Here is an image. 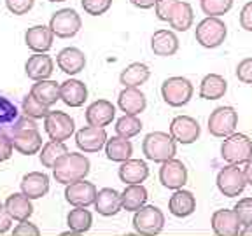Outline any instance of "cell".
Instances as JSON below:
<instances>
[{
	"instance_id": "6da1fadb",
	"label": "cell",
	"mask_w": 252,
	"mask_h": 236,
	"mask_svg": "<svg viewBox=\"0 0 252 236\" xmlns=\"http://www.w3.org/2000/svg\"><path fill=\"white\" fill-rule=\"evenodd\" d=\"M4 133L12 138L14 149L23 156H32L42 149V137L39 133L37 122L28 116L18 118V121L12 122Z\"/></svg>"
},
{
	"instance_id": "7a4b0ae2",
	"label": "cell",
	"mask_w": 252,
	"mask_h": 236,
	"mask_svg": "<svg viewBox=\"0 0 252 236\" xmlns=\"http://www.w3.org/2000/svg\"><path fill=\"white\" fill-rule=\"evenodd\" d=\"M91 163L84 154L77 152H68L60 159L53 168V177L56 178V182L63 185H68L72 182L83 180L90 173Z\"/></svg>"
},
{
	"instance_id": "3957f363",
	"label": "cell",
	"mask_w": 252,
	"mask_h": 236,
	"mask_svg": "<svg viewBox=\"0 0 252 236\" xmlns=\"http://www.w3.org/2000/svg\"><path fill=\"white\" fill-rule=\"evenodd\" d=\"M142 150L147 159L154 163H165L168 159H173L177 147L172 135L163 133V131H153L142 142Z\"/></svg>"
},
{
	"instance_id": "277c9868",
	"label": "cell",
	"mask_w": 252,
	"mask_h": 236,
	"mask_svg": "<svg viewBox=\"0 0 252 236\" xmlns=\"http://www.w3.org/2000/svg\"><path fill=\"white\" fill-rule=\"evenodd\" d=\"M220 157L229 165H242L252 159V140L247 135L233 133L220 146Z\"/></svg>"
},
{
	"instance_id": "5b68a950",
	"label": "cell",
	"mask_w": 252,
	"mask_h": 236,
	"mask_svg": "<svg viewBox=\"0 0 252 236\" xmlns=\"http://www.w3.org/2000/svg\"><path fill=\"white\" fill-rule=\"evenodd\" d=\"M226 35H228V28H226L224 21L216 18V16H207L203 21L198 23L196 31H194L196 42L207 49L219 47L224 42Z\"/></svg>"
},
{
	"instance_id": "8992f818",
	"label": "cell",
	"mask_w": 252,
	"mask_h": 236,
	"mask_svg": "<svg viewBox=\"0 0 252 236\" xmlns=\"http://www.w3.org/2000/svg\"><path fill=\"white\" fill-rule=\"evenodd\" d=\"M165 226V215L158 206L154 205H144L140 210L135 212L133 217V228L137 233L144 236H154L159 235Z\"/></svg>"
},
{
	"instance_id": "52a82bcc",
	"label": "cell",
	"mask_w": 252,
	"mask_h": 236,
	"mask_svg": "<svg viewBox=\"0 0 252 236\" xmlns=\"http://www.w3.org/2000/svg\"><path fill=\"white\" fill-rule=\"evenodd\" d=\"M81 27H83L81 16L74 9H60L51 16L49 21V28L58 39H72L79 33Z\"/></svg>"
},
{
	"instance_id": "ba28073f",
	"label": "cell",
	"mask_w": 252,
	"mask_h": 236,
	"mask_svg": "<svg viewBox=\"0 0 252 236\" xmlns=\"http://www.w3.org/2000/svg\"><path fill=\"white\" fill-rule=\"evenodd\" d=\"M161 94L170 107H182L193 98V84L186 77H170L163 83Z\"/></svg>"
},
{
	"instance_id": "9c48e42d",
	"label": "cell",
	"mask_w": 252,
	"mask_h": 236,
	"mask_svg": "<svg viewBox=\"0 0 252 236\" xmlns=\"http://www.w3.org/2000/svg\"><path fill=\"white\" fill-rule=\"evenodd\" d=\"M247 178H245L244 170H240L236 165H228L217 173V187L224 196L233 198L244 193Z\"/></svg>"
},
{
	"instance_id": "30bf717a",
	"label": "cell",
	"mask_w": 252,
	"mask_h": 236,
	"mask_svg": "<svg viewBox=\"0 0 252 236\" xmlns=\"http://www.w3.org/2000/svg\"><path fill=\"white\" fill-rule=\"evenodd\" d=\"M238 121V114L233 107H217L209 118V131L217 138L233 135Z\"/></svg>"
},
{
	"instance_id": "8fae6325",
	"label": "cell",
	"mask_w": 252,
	"mask_h": 236,
	"mask_svg": "<svg viewBox=\"0 0 252 236\" xmlns=\"http://www.w3.org/2000/svg\"><path fill=\"white\" fill-rule=\"evenodd\" d=\"M44 130L51 140H67L74 133V119L65 112L51 110L44 119Z\"/></svg>"
},
{
	"instance_id": "7c38bea8",
	"label": "cell",
	"mask_w": 252,
	"mask_h": 236,
	"mask_svg": "<svg viewBox=\"0 0 252 236\" xmlns=\"http://www.w3.org/2000/svg\"><path fill=\"white\" fill-rule=\"evenodd\" d=\"M170 135L179 144H193L200 137V124L196 119L189 118V116H177L170 122Z\"/></svg>"
},
{
	"instance_id": "4fadbf2b",
	"label": "cell",
	"mask_w": 252,
	"mask_h": 236,
	"mask_svg": "<svg viewBox=\"0 0 252 236\" xmlns=\"http://www.w3.org/2000/svg\"><path fill=\"white\" fill-rule=\"evenodd\" d=\"M75 144L84 152H98L107 144V131L105 128L98 126H84L75 133Z\"/></svg>"
},
{
	"instance_id": "5bb4252c",
	"label": "cell",
	"mask_w": 252,
	"mask_h": 236,
	"mask_svg": "<svg viewBox=\"0 0 252 236\" xmlns=\"http://www.w3.org/2000/svg\"><path fill=\"white\" fill-rule=\"evenodd\" d=\"M188 180V168L179 159H168L159 168V182L166 189H181Z\"/></svg>"
},
{
	"instance_id": "9a60e30c",
	"label": "cell",
	"mask_w": 252,
	"mask_h": 236,
	"mask_svg": "<svg viewBox=\"0 0 252 236\" xmlns=\"http://www.w3.org/2000/svg\"><path fill=\"white\" fill-rule=\"evenodd\" d=\"M65 198L74 206H84L86 208V206L93 205L94 200H96V187L91 182H86L84 178L83 180L72 182L65 189Z\"/></svg>"
},
{
	"instance_id": "2e32d148",
	"label": "cell",
	"mask_w": 252,
	"mask_h": 236,
	"mask_svg": "<svg viewBox=\"0 0 252 236\" xmlns=\"http://www.w3.org/2000/svg\"><path fill=\"white\" fill-rule=\"evenodd\" d=\"M56 65L67 75H75L86 67V56L79 47H65L56 56Z\"/></svg>"
},
{
	"instance_id": "e0dca14e",
	"label": "cell",
	"mask_w": 252,
	"mask_h": 236,
	"mask_svg": "<svg viewBox=\"0 0 252 236\" xmlns=\"http://www.w3.org/2000/svg\"><path fill=\"white\" fill-rule=\"evenodd\" d=\"M240 219L235 210H217L212 215V229L217 236H240Z\"/></svg>"
},
{
	"instance_id": "ac0fdd59",
	"label": "cell",
	"mask_w": 252,
	"mask_h": 236,
	"mask_svg": "<svg viewBox=\"0 0 252 236\" xmlns=\"http://www.w3.org/2000/svg\"><path fill=\"white\" fill-rule=\"evenodd\" d=\"M53 39H55L53 30L44 25H35L28 28L25 33V44L33 53H47L53 47Z\"/></svg>"
},
{
	"instance_id": "d6986e66",
	"label": "cell",
	"mask_w": 252,
	"mask_h": 236,
	"mask_svg": "<svg viewBox=\"0 0 252 236\" xmlns=\"http://www.w3.org/2000/svg\"><path fill=\"white\" fill-rule=\"evenodd\" d=\"M55 63H53L51 56H47L46 53H35L25 63V72L32 81H46L51 77Z\"/></svg>"
},
{
	"instance_id": "ffe728a7",
	"label": "cell",
	"mask_w": 252,
	"mask_h": 236,
	"mask_svg": "<svg viewBox=\"0 0 252 236\" xmlns=\"http://www.w3.org/2000/svg\"><path fill=\"white\" fill-rule=\"evenodd\" d=\"M116 118V107L107 100H96L86 109V122L90 126H103L110 124Z\"/></svg>"
},
{
	"instance_id": "44dd1931",
	"label": "cell",
	"mask_w": 252,
	"mask_h": 236,
	"mask_svg": "<svg viewBox=\"0 0 252 236\" xmlns=\"http://www.w3.org/2000/svg\"><path fill=\"white\" fill-rule=\"evenodd\" d=\"M60 98L68 107H81L88 100L86 84L77 79H68L60 84Z\"/></svg>"
},
{
	"instance_id": "7402d4cb",
	"label": "cell",
	"mask_w": 252,
	"mask_h": 236,
	"mask_svg": "<svg viewBox=\"0 0 252 236\" xmlns=\"http://www.w3.org/2000/svg\"><path fill=\"white\" fill-rule=\"evenodd\" d=\"M49 191V177L42 172H30L21 178V193L30 200H39Z\"/></svg>"
},
{
	"instance_id": "603a6c76",
	"label": "cell",
	"mask_w": 252,
	"mask_h": 236,
	"mask_svg": "<svg viewBox=\"0 0 252 236\" xmlns=\"http://www.w3.org/2000/svg\"><path fill=\"white\" fill-rule=\"evenodd\" d=\"M119 109L125 112V114L130 116H138L146 110L147 100L146 94L142 93L138 88H125V89L119 93Z\"/></svg>"
},
{
	"instance_id": "cb8c5ba5",
	"label": "cell",
	"mask_w": 252,
	"mask_h": 236,
	"mask_svg": "<svg viewBox=\"0 0 252 236\" xmlns=\"http://www.w3.org/2000/svg\"><path fill=\"white\" fill-rule=\"evenodd\" d=\"M94 208L100 215L112 217L123 208L121 203V194L112 187H103L96 193V200H94Z\"/></svg>"
},
{
	"instance_id": "d4e9b609",
	"label": "cell",
	"mask_w": 252,
	"mask_h": 236,
	"mask_svg": "<svg viewBox=\"0 0 252 236\" xmlns=\"http://www.w3.org/2000/svg\"><path fill=\"white\" fill-rule=\"evenodd\" d=\"M151 49L156 56H173L179 51V39L172 30H158L151 37Z\"/></svg>"
},
{
	"instance_id": "484cf974",
	"label": "cell",
	"mask_w": 252,
	"mask_h": 236,
	"mask_svg": "<svg viewBox=\"0 0 252 236\" xmlns=\"http://www.w3.org/2000/svg\"><path fill=\"white\" fill-rule=\"evenodd\" d=\"M149 177V168H147L146 161L142 159H128V161L121 163L119 166V178L125 184H142Z\"/></svg>"
},
{
	"instance_id": "4316f807",
	"label": "cell",
	"mask_w": 252,
	"mask_h": 236,
	"mask_svg": "<svg viewBox=\"0 0 252 236\" xmlns=\"http://www.w3.org/2000/svg\"><path fill=\"white\" fill-rule=\"evenodd\" d=\"M168 208L175 217H188L196 210V200H194L193 193L184 191V189H177L173 196L170 198Z\"/></svg>"
},
{
	"instance_id": "83f0119b",
	"label": "cell",
	"mask_w": 252,
	"mask_h": 236,
	"mask_svg": "<svg viewBox=\"0 0 252 236\" xmlns=\"http://www.w3.org/2000/svg\"><path fill=\"white\" fill-rule=\"evenodd\" d=\"M30 93L39 100L40 103H44L46 107L55 105L60 98V84L55 83V81H35V84L32 86Z\"/></svg>"
},
{
	"instance_id": "f1b7e54d",
	"label": "cell",
	"mask_w": 252,
	"mask_h": 236,
	"mask_svg": "<svg viewBox=\"0 0 252 236\" xmlns=\"http://www.w3.org/2000/svg\"><path fill=\"white\" fill-rule=\"evenodd\" d=\"M226 89H228V83L224 77H220L217 74H209L201 81L200 96L205 100H219L224 96Z\"/></svg>"
},
{
	"instance_id": "f546056e",
	"label": "cell",
	"mask_w": 252,
	"mask_h": 236,
	"mask_svg": "<svg viewBox=\"0 0 252 236\" xmlns=\"http://www.w3.org/2000/svg\"><path fill=\"white\" fill-rule=\"evenodd\" d=\"M105 154L110 161L116 163H125L128 161L133 154V146L128 138L123 137H112L110 140H107L105 144Z\"/></svg>"
},
{
	"instance_id": "4dcf8cb0",
	"label": "cell",
	"mask_w": 252,
	"mask_h": 236,
	"mask_svg": "<svg viewBox=\"0 0 252 236\" xmlns=\"http://www.w3.org/2000/svg\"><path fill=\"white\" fill-rule=\"evenodd\" d=\"M147 201V191L142 184H131L121 193V203L126 212H137Z\"/></svg>"
},
{
	"instance_id": "1f68e13d",
	"label": "cell",
	"mask_w": 252,
	"mask_h": 236,
	"mask_svg": "<svg viewBox=\"0 0 252 236\" xmlns=\"http://www.w3.org/2000/svg\"><path fill=\"white\" fill-rule=\"evenodd\" d=\"M151 75V70L144 63H131L119 75V81L125 88H138L144 83H147V79Z\"/></svg>"
},
{
	"instance_id": "d6a6232c",
	"label": "cell",
	"mask_w": 252,
	"mask_h": 236,
	"mask_svg": "<svg viewBox=\"0 0 252 236\" xmlns=\"http://www.w3.org/2000/svg\"><path fill=\"white\" fill-rule=\"evenodd\" d=\"M193 21H194L193 7H191L188 2L179 0L177 4H175V7H173L172 16H170V20H168L170 27L177 31H188L189 28H191V25H193Z\"/></svg>"
},
{
	"instance_id": "836d02e7",
	"label": "cell",
	"mask_w": 252,
	"mask_h": 236,
	"mask_svg": "<svg viewBox=\"0 0 252 236\" xmlns=\"http://www.w3.org/2000/svg\"><path fill=\"white\" fill-rule=\"evenodd\" d=\"M4 205L5 208L9 210V213L12 215V219L16 220H27L33 213V206H32L30 198L25 196L23 193L11 194Z\"/></svg>"
},
{
	"instance_id": "e575fe53",
	"label": "cell",
	"mask_w": 252,
	"mask_h": 236,
	"mask_svg": "<svg viewBox=\"0 0 252 236\" xmlns=\"http://www.w3.org/2000/svg\"><path fill=\"white\" fill-rule=\"evenodd\" d=\"M65 154H68L67 146L60 140H51V142H47L46 146H42V150H40L39 156H40L42 166H46V168H55V165L65 156Z\"/></svg>"
},
{
	"instance_id": "d590c367",
	"label": "cell",
	"mask_w": 252,
	"mask_h": 236,
	"mask_svg": "<svg viewBox=\"0 0 252 236\" xmlns=\"http://www.w3.org/2000/svg\"><path fill=\"white\" fill-rule=\"evenodd\" d=\"M67 224L70 228V231L77 233V235L79 233H86L93 224V215L84 206H75L67 215Z\"/></svg>"
},
{
	"instance_id": "8d00e7d4",
	"label": "cell",
	"mask_w": 252,
	"mask_h": 236,
	"mask_svg": "<svg viewBox=\"0 0 252 236\" xmlns=\"http://www.w3.org/2000/svg\"><path fill=\"white\" fill-rule=\"evenodd\" d=\"M140 130H142V122L137 116L125 114L116 122V133H118V137L128 138V140H130L131 137H135V135L140 133Z\"/></svg>"
},
{
	"instance_id": "74e56055",
	"label": "cell",
	"mask_w": 252,
	"mask_h": 236,
	"mask_svg": "<svg viewBox=\"0 0 252 236\" xmlns=\"http://www.w3.org/2000/svg\"><path fill=\"white\" fill-rule=\"evenodd\" d=\"M21 107H23L25 116H28V118H32V119H46V116L51 112L49 107H46L44 103H40L32 93L25 96Z\"/></svg>"
},
{
	"instance_id": "f35d334b",
	"label": "cell",
	"mask_w": 252,
	"mask_h": 236,
	"mask_svg": "<svg viewBox=\"0 0 252 236\" xmlns=\"http://www.w3.org/2000/svg\"><path fill=\"white\" fill-rule=\"evenodd\" d=\"M18 109L5 96H0V131H5L12 122L18 121Z\"/></svg>"
},
{
	"instance_id": "ab89813d",
	"label": "cell",
	"mask_w": 252,
	"mask_h": 236,
	"mask_svg": "<svg viewBox=\"0 0 252 236\" xmlns=\"http://www.w3.org/2000/svg\"><path fill=\"white\" fill-rule=\"evenodd\" d=\"M200 5H201V11L207 16L219 18V16L231 11L233 0H200Z\"/></svg>"
},
{
	"instance_id": "60d3db41",
	"label": "cell",
	"mask_w": 252,
	"mask_h": 236,
	"mask_svg": "<svg viewBox=\"0 0 252 236\" xmlns=\"http://www.w3.org/2000/svg\"><path fill=\"white\" fill-rule=\"evenodd\" d=\"M233 210H235V213L238 215V219H240L242 226H245V228L252 226V198H244V200H240L235 205Z\"/></svg>"
},
{
	"instance_id": "b9f144b4",
	"label": "cell",
	"mask_w": 252,
	"mask_h": 236,
	"mask_svg": "<svg viewBox=\"0 0 252 236\" xmlns=\"http://www.w3.org/2000/svg\"><path fill=\"white\" fill-rule=\"evenodd\" d=\"M81 5H83L84 12L91 16H102L112 5V0H81Z\"/></svg>"
},
{
	"instance_id": "7bdbcfd3",
	"label": "cell",
	"mask_w": 252,
	"mask_h": 236,
	"mask_svg": "<svg viewBox=\"0 0 252 236\" xmlns=\"http://www.w3.org/2000/svg\"><path fill=\"white\" fill-rule=\"evenodd\" d=\"M35 0H5V7L14 16H23L32 11Z\"/></svg>"
},
{
	"instance_id": "ee69618b",
	"label": "cell",
	"mask_w": 252,
	"mask_h": 236,
	"mask_svg": "<svg viewBox=\"0 0 252 236\" xmlns=\"http://www.w3.org/2000/svg\"><path fill=\"white\" fill-rule=\"evenodd\" d=\"M179 0H158L156 5H154V11H156L158 20L161 21H168L170 16H172V11L175 7Z\"/></svg>"
},
{
	"instance_id": "f6af8a7d",
	"label": "cell",
	"mask_w": 252,
	"mask_h": 236,
	"mask_svg": "<svg viewBox=\"0 0 252 236\" xmlns=\"http://www.w3.org/2000/svg\"><path fill=\"white\" fill-rule=\"evenodd\" d=\"M236 77L245 84H252V58H245L236 67Z\"/></svg>"
},
{
	"instance_id": "bcb514c9",
	"label": "cell",
	"mask_w": 252,
	"mask_h": 236,
	"mask_svg": "<svg viewBox=\"0 0 252 236\" xmlns=\"http://www.w3.org/2000/svg\"><path fill=\"white\" fill-rule=\"evenodd\" d=\"M12 150H14L12 138L4 131H0V163L7 161L9 157L12 156Z\"/></svg>"
},
{
	"instance_id": "7dc6e473",
	"label": "cell",
	"mask_w": 252,
	"mask_h": 236,
	"mask_svg": "<svg viewBox=\"0 0 252 236\" xmlns=\"http://www.w3.org/2000/svg\"><path fill=\"white\" fill-rule=\"evenodd\" d=\"M12 235L14 236H39L40 231L35 224L28 222V219H27V220H20V224L14 228Z\"/></svg>"
},
{
	"instance_id": "c3c4849f",
	"label": "cell",
	"mask_w": 252,
	"mask_h": 236,
	"mask_svg": "<svg viewBox=\"0 0 252 236\" xmlns=\"http://www.w3.org/2000/svg\"><path fill=\"white\" fill-rule=\"evenodd\" d=\"M240 25H242V28H244V30L252 31V0L249 2V4H245L244 9H242Z\"/></svg>"
},
{
	"instance_id": "681fc988",
	"label": "cell",
	"mask_w": 252,
	"mask_h": 236,
	"mask_svg": "<svg viewBox=\"0 0 252 236\" xmlns=\"http://www.w3.org/2000/svg\"><path fill=\"white\" fill-rule=\"evenodd\" d=\"M11 224H12V215L5 208V205H0V235L7 233L11 229Z\"/></svg>"
},
{
	"instance_id": "f907efd6",
	"label": "cell",
	"mask_w": 252,
	"mask_h": 236,
	"mask_svg": "<svg viewBox=\"0 0 252 236\" xmlns=\"http://www.w3.org/2000/svg\"><path fill=\"white\" fill-rule=\"evenodd\" d=\"M130 2L138 9H151L156 5L158 0H130Z\"/></svg>"
},
{
	"instance_id": "816d5d0a",
	"label": "cell",
	"mask_w": 252,
	"mask_h": 236,
	"mask_svg": "<svg viewBox=\"0 0 252 236\" xmlns=\"http://www.w3.org/2000/svg\"><path fill=\"white\" fill-rule=\"evenodd\" d=\"M244 173H245V178H247V184L252 185V159H251V161L245 163Z\"/></svg>"
},
{
	"instance_id": "f5cc1de1",
	"label": "cell",
	"mask_w": 252,
	"mask_h": 236,
	"mask_svg": "<svg viewBox=\"0 0 252 236\" xmlns=\"http://www.w3.org/2000/svg\"><path fill=\"white\" fill-rule=\"evenodd\" d=\"M251 235H252V226H249L244 231H240V236H251Z\"/></svg>"
},
{
	"instance_id": "db71d44e",
	"label": "cell",
	"mask_w": 252,
	"mask_h": 236,
	"mask_svg": "<svg viewBox=\"0 0 252 236\" xmlns=\"http://www.w3.org/2000/svg\"><path fill=\"white\" fill-rule=\"evenodd\" d=\"M49 2H65V0H49Z\"/></svg>"
}]
</instances>
